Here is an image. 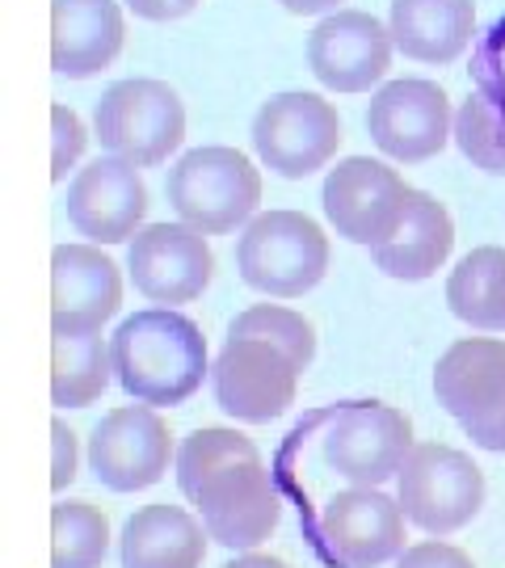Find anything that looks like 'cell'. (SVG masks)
I'll use <instances>...</instances> for the list:
<instances>
[{
  "label": "cell",
  "instance_id": "1",
  "mask_svg": "<svg viewBox=\"0 0 505 568\" xmlns=\"http://www.w3.org/2000/svg\"><path fill=\"white\" fill-rule=\"evenodd\" d=\"M110 358L122 392L152 408L185 405L211 375L202 328L173 307H148L127 316L110 337Z\"/></svg>",
  "mask_w": 505,
  "mask_h": 568
},
{
  "label": "cell",
  "instance_id": "2",
  "mask_svg": "<svg viewBox=\"0 0 505 568\" xmlns=\"http://www.w3.org/2000/svg\"><path fill=\"white\" fill-rule=\"evenodd\" d=\"M169 203L178 220L206 236L236 232L262 203V173L236 148H194L169 169Z\"/></svg>",
  "mask_w": 505,
  "mask_h": 568
},
{
  "label": "cell",
  "instance_id": "3",
  "mask_svg": "<svg viewBox=\"0 0 505 568\" xmlns=\"http://www.w3.org/2000/svg\"><path fill=\"white\" fill-rule=\"evenodd\" d=\"M236 270L270 300H300L329 270V236L300 211H265L236 241Z\"/></svg>",
  "mask_w": 505,
  "mask_h": 568
},
{
  "label": "cell",
  "instance_id": "4",
  "mask_svg": "<svg viewBox=\"0 0 505 568\" xmlns=\"http://www.w3.org/2000/svg\"><path fill=\"white\" fill-rule=\"evenodd\" d=\"M93 135L110 156L140 169L164 164L185 140V105L164 81H119L93 105Z\"/></svg>",
  "mask_w": 505,
  "mask_h": 568
},
{
  "label": "cell",
  "instance_id": "5",
  "mask_svg": "<svg viewBox=\"0 0 505 568\" xmlns=\"http://www.w3.org/2000/svg\"><path fill=\"white\" fill-rule=\"evenodd\" d=\"M396 501L425 535H455L485 506V471L464 450L417 443L396 476Z\"/></svg>",
  "mask_w": 505,
  "mask_h": 568
},
{
  "label": "cell",
  "instance_id": "6",
  "mask_svg": "<svg viewBox=\"0 0 505 568\" xmlns=\"http://www.w3.org/2000/svg\"><path fill=\"white\" fill-rule=\"evenodd\" d=\"M190 501L199 506L206 535L228 551H249L265 544L283 518V497L270 480L262 455H241L220 471H211L190 493Z\"/></svg>",
  "mask_w": 505,
  "mask_h": 568
},
{
  "label": "cell",
  "instance_id": "7",
  "mask_svg": "<svg viewBox=\"0 0 505 568\" xmlns=\"http://www.w3.org/2000/svg\"><path fill=\"white\" fill-rule=\"evenodd\" d=\"M253 148L265 169L300 182L337 156L342 119L333 102H324L316 93H279L253 119Z\"/></svg>",
  "mask_w": 505,
  "mask_h": 568
},
{
  "label": "cell",
  "instance_id": "8",
  "mask_svg": "<svg viewBox=\"0 0 505 568\" xmlns=\"http://www.w3.org/2000/svg\"><path fill=\"white\" fill-rule=\"evenodd\" d=\"M295 384H300V366L262 337H228L220 358L211 363L215 405L249 426L279 422L295 405Z\"/></svg>",
  "mask_w": 505,
  "mask_h": 568
},
{
  "label": "cell",
  "instance_id": "9",
  "mask_svg": "<svg viewBox=\"0 0 505 568\" xmlns=\"http://www.w3.org/2000/svg\"><path fill=\"white\" fill-rule=\"evenodd\" d=\"M408 185L396 169L371 161V156H345L337 169H329L321 190V203L329 224L350 244H384L401 227L408 211Z\"/></svg>",
  "mask_w": 505,
  "mask_h": 568
},
{
  "label": "cell",
  "instance_id": "10",
  "mask_svg": "<svg viewBox=\"0 0 505 568\" xmlns=\"http://www.w3.org/2000/svg\"><path fill=\"white\" fill-rule=\"evenodd\" d=\"M366 131L384 156L401 164H422L455 140L451 98L422 77L392 81L366 105Z\"/></svg>",
  "mask_w": 505,
  "mask_h": 568
},
{
  "label": "cell",
  "instance_id": "11",
  "mask_svg": "<svg viewBox=\"0 0 505 568\" xmlns=\"http://www.w3.org/2000/svg\"><path fill=\"white\" fill-rule=\"evenodd\" d=\"M413 450V422L392 405H350L324 426V464L354 485L380 488L401 476Z\"/></svg>",
  "mask_w": 505,
  "mask_h": 568
},
{
  "label": "cell",
  "instance_id": "12",
  "mask_svg": "<svg viewBox=\"0 0 505 568\" xmlns=\"http://www.w3.org/2000/svg\"><path fill=\"white\" fill-rule=\"evenodd\" d=\"M173 455V434L152 405H127L101 417L89 438V467L114 493H140L164 480Z\"/></svg>",
  "mask_w": 505,
  "mask_h": 568
},
{
  "label": "cell",
  "instance_id": "13",
  "mask_svg": "<svg viewBox=\"0 0 505 568\" xmlns=\"http://www.w3.org/2000/svg\"><path fill=\"white\" fill-rule=\"evenodd\" d=\"M127 270L143 300L152 304H190L211 286L215 253L206 232L190 224H148L127 248Z\"/></svg>",
  "mask_w": 505,
  "mask_h": 568
},
{
  "label": "cell",
  "instance_id": "14",
  "mask_svg": "<svg viewBox=\"0 0 505 568\" xmlns=\"http://www.w3.org/2000/svg\"><path fill=\"white\" fill-rule=\"evenodd\" d=\"M321 539L342 568H380L404 551V509L384 488L354 485L321 509Z\"/></svg>",
  "mask_w": 505,
  "mask_h": 568
},
{
  "label": "cell",
  "instance_id": "15",
  "mask_svg": "<svg viewBox=\"0 0 505 568\" xmlns=\"http://www.w3.org/2000/svg\"><path fill=\"white\" fill-rule=\"evenodd\" d=\"M392 30L363 9H337L307 34V68L333 93H366L392 68Z\"/></svg>",
  "mask_w": 505,
  "mask_h": 568
},
{
  "label": "cell",
  "instance_id": "16",
  "mask_svg": "<svg viewBox=\"0 0 505 568\" xmlns=\"http://www.w3.org/2000/svg\"><path fill=\"white\" fill-rule=\"evenodd\" d=\"M143 215H148V185L140 178V164L122 156H98L68 185V224L89 244L135 241Z\"/></svg>",
  "mask_w": 505,
  "mask_h": 568
},
{
  "label": "cell",
  "instance_id": "17",
  "mask_svg": "<svg viewBox=\"0 0 505 568\" xmlns=\"http://www.w3.org/2000/svg\"><path fill=\"white\" fill-rule=\"evenodd\" d=\"M122 307V274L101 244H55L51 253V325L55 333H101Z\"/></svg>",
  "mask_w": 505,
  "mask_h": 568
},
{
  "label": "cell",
  "instance_id": "18",
  "mask_svg": "<svg viewBox=\"0 0 505 568\" xmlns=\"http://www.w3.org/2000/svg\"><path fill=\"white\" fill-rule=\"evenodd\" d=\"M127 26L119 0H51V68L89 81L119 60Z\"/></svg>",
  "mask_w": 505,
  "mask_h": 568
},
{
  "label": "cell",
  "instance_id": "19",
  "mask_svg": "<svg viewBox=\"0 0 505 568\" xmlns=\"http://www.w3.org/2000/svg\"><path fill=\"white\" fill-rule=\"evenodd\" d=\"M451 248H455V224H451L446 206L434 194L413 190L401 227L384 244H375L371 257L396 283H425L430 274H438L446 265Z\"/></svg>",
  "mask_w": 505,
  "mask_h": 568
},
{
  "label": "cell",
  "instance_id": "20",
  "mask_svg": "<svg viewBox=\"0 0 505 568\" xmlns=\"http://www.w3.org/2000/svg\"><path fill=\"white\" fill-rule=\"evenodd\" d=\"M438 405L464 426L505 400V342L497 337H464L446 349L434 366Z\"/></svg>",
  "mask_w": 505,
  "mask_h": 568
},
{
  "label": "cell",
  "instance_id": "21",
  "mask_svg": "<svg viewBox=\"0 0 505 568\" xmlns=\"http://www.w3.org/2000/svg\"><path fill=\"white\" fill-rule=\"evenodd\" d=\"M396 51L417 63H451L467 51L476 34L472 0H392L387 18Z\"/></svg>",
  "mask_w": 505,
  "mask_h": 568
},
{
  "label": "cell",
  "instance_id": "22",
  "mask_svg": "<svg viewBox=\"0 0 505 568\" xmlns=\"http://www.w3.org/2000/svg\"><path fill=\"white\" fill-rule=\"evenodd\" d=\"M206 539L182 506H143L122 527V568H202Z\"/></svg>",
  "mask_w": 505,
  "mask_h": 568
},
{
  "label": "cell",
  "instance_id": "23",
  "mask_svg": "<svg viewBox=\"0 0 505 568\" xmlns=\"http://www.w3.org/2000/svg\"><path fill=\"white\" fill-rule=\"evenodd\" d=\"M446 304L464 325L505 333V248H472L446 278Z\"/></svg>",
  "mask_w": 505,
  "mask_h": 568
},
{
  "label": "cell",
  "instance_id": "24",
  "mask_svg": "<svg viewBox=\"0 0 505 568\" xmlns=\"http://www.w3.org/2000/svg\"><path fill=\"white\" fill-rule=\"evenodd\" d=\"M114 358L98 333H55L51 345V405L89 408L110 387Z\"/></svg>",
  "mask_w": 505,
  "mask_h": 568
},
{
  "label": "cell",
  "instance_id": "25",
  "mask_svg": "<svg viewBox=\"0 0 505 568\" xmlns=\"http://www.w3.org/2000/svg\"><path fill=\"white\" fill-rule=\"evenodd\" d=\"M455 143L481 173L505 178V84H485L459 105Z\"/></svg>",
  "mask_w": 505,
  "mask_h": 568
},
{
  "label": "cell",
  "instance_id": "26",
  "mask_svg": "<svg viewBox=\"0 0 505 568\" xmlns=\"http://www.w3.org/2000/svg\"><path fill=\"white\" fill-rule=\"evenodd\" d=\"M110 548V523L89 501L51 506V568H101Z\"/></svg>",
  "mask_w": 505,
  "mask_h": 568
},
{
  "label": "cell",
  "instance_id": "27",
  "mask_svg": "<svg viewBox=\"0 0 505 568\" xmlns=\"http://www.w3.org/2000/svg\"><path fill=\"white\" fill-rule=\"evenodd\" d=\"M228 337H262V342L279 345L300 371H307L312 358H316V333H312V325L303 321L300 312H291L283 304H257L241 312L232 321V328H228Z\"/></svg>",
  "mask_w": 505,
  "mask_h": 568
},
{
  "label": "cell",
  "instance_id": "28",
  "mask_svg": "<svg viewBox=\"0 0 505 568\" xmlns=\"http://www.w3.org/2000/svg\"><path fill=\"white\" fill-rule=\"evenodd\" d=\"M241 455H257V447L244 434H236V429H223V426L194 429L182 447H178V488H182V497H190L199 488V480H206L211 471H220L223 464H232Z\"/></svg>",
  "mask_w": 505,
  "mask_h": 568
},
{
  "label": "cell",
  "instance_id": "29",
  "mask_svg": "<svg viewBox=\"0 0 505 568\" xmlns=\"http://www.w3.org/2000/svg\"><path fill=\"white\" fill-rule=\"evenodd\" d=\"M51 182H63L68 178V169L81 161L84 143H89V135H84V122L77 119V110L72 105L55 102L51 105Z\"/></svg>",
  "mask_w": 505,
  "mask_h": 568
},
{
  "label": "cell",
  "instance_id": "30",
  "mask_svg": "<svg viewBox=\"0 0 505 568\" xmlns=\"http://www.w3.org/2000/svg\"><path fill=\"white\" fill-rule=\"evenodd\" d=\"M396 568H472V560H467V551L451 548L443 539H430L417 548H404Z\"/></svg>",
  "mask_w": 505,
  "mask_h": 568
},
{
  "label": "cell",
  "instance_id": "31",
  "mask_svg": "<svg viewBox=\"0 0 505 568\" xmlns=\"http://www.w3.org/2000/svg\"><path fill=\"white\" fill-rule=\"evenodd\" d=\"M51 447H55V459H51V488L60 493L77 480V434L63 426L60 417L51 422Z\"/></svg>",
  "mask_w": 505,
  "mask_h": 568
},
{
  "label": "cell",
  "instance_id": "32",
  "mask_svg": "<svg viewBox=\"0 0 505 568\" xmlns=\"http://www.w3.org/2000/svg\"><path fill=\"white\" fill-rule=\"evenodd\" d=\"M464 434L472 438V447L497 450V455H505V400L497 408L481 413V417L464 422Z\"/></svg>",
  "mask_w": 505,
  "mask_h": 568
},
{
  "label": "cell",
  "instance_id": "33",
  "mask_svg": "<svg viewBox=\"0 0 505 568\" xmlns=\"http://www.w3.org/2000/svg\"><path fill=\"white\" fill-rule=\"evenodd\" d=\"M202 0H127V9L143 21H178L194 13Z\"/></svg>",
  "mask_w": 505,
  "mask_h": 568
},
{
  "label": "cell",
  "instance_id": "34",
  "mask_svg": "<svg viewBox=\"0 0 505 568\" xmlns=\"http://www.w3.org/2000/svg\"><path fill=\"white\" fill-rule=\"evenodd\" d=\"M286 13H300V18H312V13H337L342 0H279Z\"/></svg>",
  "mask_w": 505,
  "mask_h": 568
},
{
  "label": "cell",
  "instance_id": "35",
  "mask_svg": "<svg viewBox=\"0 0 505 568\" xmlns=\"http://www.w3.org/2000/svg\"><path fill=\"white\" fill-rule=\"evenodd\" d=\"M223 568H286L279 556H241V560H232V565Z\"/></svg>",
  "mask_w": 505,
  "mask_h": 568
}]
</instances>
